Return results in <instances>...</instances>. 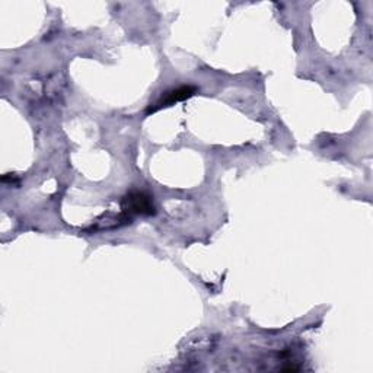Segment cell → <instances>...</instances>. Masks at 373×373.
Masks as SVG:
<instances>
[{
	"label": "cell",
	"instance_id": "cell-1",
	"mask_svg": "<svg viewBox=\"0 0 373 373\" xmlns=\"http://www.w3.org/2000/svg\"><path fill=\"white\" fill-rule=\"evenodd\" d=\"M197 88L196 86H191V85H185V86H178V88H174L171 90H167L162 93V97L157 101L149 105L147 108V114L150 112H157L165 107H171L174 105L175 103H179V101H185L189 100L191 97H194L197 93Z\"/></svg>",
	"mask_w": 373,
	"mask_h": 373
},
{
	"label": "cell",
	"instance_id": "cell-2",
	"mask_svg": "<svg viewBox=\"0 0 373 373\" xmlns=\"http://www.w3.org/2000/svg\"><path fill=\"white\" fill-rule=\"evenodd\" d=\"M122 210L129 214H154V206L150 196L143 191H132L122 199Z\"/></svg>",
	"mask_w": 373,
	"mask_h": 373
}]
</instances>
